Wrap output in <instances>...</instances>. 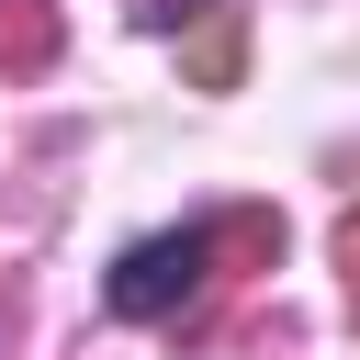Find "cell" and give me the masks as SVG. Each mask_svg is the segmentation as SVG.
Returning <instances> with one entry per match:
<instances>
[{
  "instance_id": "6da1fadb",
  "label": "cell",
  "mask_w": 360,
  "mask_h": 360,
  "mask_svg": "<svg viewBox=\"0 0 360 360\" xmlns=\"http://www.w3.org/2000/svg\"><path fill=\"white\" fill-rule=\"evenodd\" d=\"M202 259H214V236H202V225H180V236H146V248H124L101 292H112V315H135V326H146V315H169V304H191V281H202Z\"/></svg>"
},
{
  "instance_id": "7a4b0ae2",
  "label": "cell",
  "mask_w": 360,
  "mask_h": 360,
  "mask_svg": "<svg viewBox=\"0 0 360 360\" xmlns=\"http://www.w3.org/2000/svg\"><path fill=\"white\" fill-rule=\"evenodd\" d=\"M236 56H248V34H236V11H225V0H191V45H180V68H191V90H236Z\"/></svg>"
},
{
  "instance_id": "3957f363",
  "label": "cell",
  "mask_w": 360,
  "mask_h": 360,
  "mask_svg": "<svg viewBox=\"0 0 360 360\" xmlns=\"http://www.w3.org/2000/svg\"><path fill=\"white\" fill-rule=\"evenodd\" d=\"M45 56H56V11H34V0L0 11V68H45Z\"/></svg>"
},
{
  "instance_id": "277c9868",
  "label": "cell",
  "mask_w": 360,
  "mask_h": 360,
  "mask_svg": "<svg viewBox=\"0 0 360 360\" xmlns=\"http://www.w3.org/2000/svg\"><path fill=\"white\" fill-rule=\"evenodd\" d=\"M338 259H349V270H360V214H349V236H338Z\"/></svg>"
}]
</instances>
